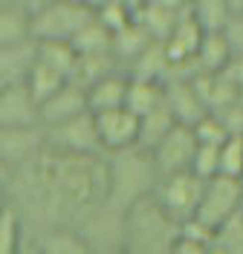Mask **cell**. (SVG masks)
<instances>
[{
    "instance_id": "cell-1",
    "label": "cell",
    "mask_w": 243,
    "mask_h": 254,
    "mask_svg": "<svg viewBox=\"0 0 243 254\" xmlns=\"http://www.w3.org/2000/svg\"><path fill=\"white\" fill-rule=\"evenodd\" d=\"M107 179H110V196L107 205L119 214H128L136 202L154 196L160 185V174L154 168L151 153H142L139 147L107 156Z\"/></svg>"
},
{
    "instance_id": "cell-2",
    "label": "cell",
    "mask_w": 243,
    "mask_h": 254,
    "mask_svg": "<svg viewBox=\"0 0 243 254\" xmlns=\"http://www.w3.org/2000/svg\"><path fill=\"white\" fill-rule=\"evenodd\" d=\"M179 237V225L160 205L154 196L130 208L125 214V254H171Z\"/></svg>"
},
{
    "instance_id": "cell-3",
    "label": "cell",
    "mask_w": 243,
    "mask_h": 254,
    "mask_svg": "<svg viewBox=\"0 0 243 254\" xmlns=\"http://www.w3.org/2000/svg\"><path fill=\"white\" fill-rule=\"evenodd\" d=\"M35 17V41L47 44V41H58V44H73L93 20H96V9L93 3H64V0H29Z\"/></svg>"
},
{
    "instance_id": "cell-4",
    "label": "cell",
    "mask_w": 243,
    "mask_h": 254,
    "mask_svg": "<svg viewBox=\"0 0 243 254\" xmlns=\"http://www.w3.org/2000/svg\"><path fill=\"white\" fill-rule=\"evenodd\" d=\"M203 190H206V182L188 171V174L160 179V185L154 190V199L177 225H185L188 220L197 217L200 202H203Z\"/></svg>"
},
{
    "instance_id": "cell-5",
    "label": "cell",
    "mask_w": 243,
    "mask_h": 254,
    "mask_svg": "<svg viewBox=\"0 0 243 254\" xmlns=\"http://www.w3.org/2000/svg\"><path fill=\"white\" fill-rule=\"evenodd\" d=\"M47 150L61 153V156H104L101 142H98V127H96V116L84 113L79 119L67 122V125L49 127L47 130Z\"/></svg>"
},
{
    "instance_id": "cell-6",
    "label": "cell",
    "mask_w": 243,
    "mask_h": 254,
    "mask_svg": "<svg viewBox=\"0 0 243 254\" xmlns=\"http://www.w3.org/2000/svg\"><path fill=\"white\" fill-rule=\"evenodd\" d=\"M243 211V185L241 179H229V176H214L206 182L203 190V202L197 211V220L206 222L211 231H217L220 225L235 220Z\"/></svg>"
},
{
    "instance_id": "cell-7",
    "label": "cell",
    "mask_w": 243,
    "mask_h": 254,
    "mask_svg": "<svg viewBox=\"0 0 243 254\" xmlns=\"http://www.w3.org/2000/svg\"><path fill=\"white\" fill-rule=\"evenodd\" d=\"M197 147H200V144H197L191 127H182V125L174 127V130L162 139L160 147L151 153L160 179L177 176V174H188V171H191V162H194V156H197Z\"/></svg>"
},
{
    "instance_id": "cell-8",
    "label": "cell",
    "mask_w": 243,
    "mask_h": 254,
    "mask_svg": "<svg viewBox=\"0 0 243 254\" xmlns=\"http://www.w3.org/2000/svg\"><path fill=\"white\" fill-rule=\"evenodd\" d=\"M96 127L104 156L125 153V150H133L139 144V119L128 107L110 113H96Z\"/></svg>"
},
{
    "instance_id": "cell-9",
    "label": "cell",
    "mask_w": 243,
    "mask_h": 254,
    "mask_svg": "<svg viewBox=\"0 0 243 254\" xmlns=\"http://www.w3.org/2000/svg\"><path fill=\"white\" fill-rule=\"evenodd\" d=\"M47 150V130L29 127V130H0V171H17L29 165Z\"/></svg>"
},
{
    "instance_id": "cell-10",
    "label": "cell",
    "mask_w": 243,
    "mask_h": 254,
    "mask_svg": "<svg viewBox=\"0 0 243 254\" xmlns=\"http://www.w3.org/2000/svg\"><path fill=\"white\" fill-rule=\"evenodd\" d=\"M41 125V104L35 101L29 87H6L0 90V130H29Z\"/></svg>"
},
{
    "instance_id": "cell-11",
    "label": "cell",
    "mask_w": 243,
    "mask_h": 254,
    "mask_svg": "<svg viewBox=\"0 0 243 254\" xmlns=\"http://www.w3.org/2000/svg\"><path fill=\"white\" fill-rule=\"evenodd\" d=\"M182 12L185 3H133V23H139L154 44H165L174 35Z\"/></svg>"
},
{
    "instance_id": "cell-12",
    "label": "cell",
    "mask_w": 243,
    "mask_h": 254,
    "mask_svg": "<svg viewBox=\"0 0 243 254\" xmlns=\"http://www.w3.org/2000/svg\"><path fill=\"white\" fill-rule=\"evenodd\" d=\"M38 66V41L0 47V90L6 87H26Z\"/></svg>"
},
{
    "instance_id": "cell-13",
    "label": "cell",
    "mask_w": 243,
    "mask_h": 254,
    "mask_svg": "<svg viewBox=\"0 0 243 254\" xmlns=\"http://www.w3.org/2000/svg\"><path fill=\"white\" fill-rule=\"evenodd\" d=\"M162 87H165V110L174 116L177 125L197 127L206 116H211L203 98L197 95L194 81H174V84H162Z\"/></svg>"
},
{
    "instance_id": "cell-14",
    "label": "cell",
    "mask_w": 243,
    "mask_h": 254,
    "mask_svg": "<svg viewBox=\"0 0 243 254\" xmlns=\"http://www.w3.org/2000/svg\"><path fill=\"white\" fill-rule=\"evenodd\" d=\"M84 113H90L87 90H81V87H76V84L70 81L61 93H55L49 101L41 104V125H44V130H49V127L67 125V122L79 119Z\"/></svg>"
},
{
    "instance_id": "cell-15",
    "label": "cell",
    "mask_w": 243,
    "mask_h": 254,
    "mask_svg": "<svg viewBox=\"0 0 243 254\" xmlns=\"http://www.w3.org/2000/svg\"><path fill=\"white\" fill-rule=\"evenodd\" d=\"M35 17L29 0H3L0 3V47H15L35 41Z\"/></svg>"
},
{
    "instance_id": "cell-16",
    "label": "cell",
    "mask_w": 243,
    "mask_h": 254,
    "mask_svg": "<svg viewBox=\"0 0 243 254\" xmlns=\"http://www.w3.org/2000/svg\"><path fill=\"white\" fill-rule=\"evenodd\" d=\"M128 87H130V75L119 72L110 78L98 81L87 90V101H90V113H110V110H125L128 104Z\"/></svg>"
},
{
    "instance_id": "cell-17",
    "label": "cell",
    "mask_w": 243,
    "mask_h": 254,
    "mask_svg": "<svg viewBox=\"0 0 243 254\" xmlns=\"http://www.w3.org/2000/svg\"><path fill=\"white\" fill-rule=\"evenodd\" d=\"M41 254H96L93 243L79 228H49L32 240Z\"/></svg>"
},
{
    "instance_id": "cell-18",
    "label": "cell",
    "mask_w": 243,
    "mask_h": 254,
    "mask_svg": "<svg viewBox=\"0 0 243 254\" xmlns=\"http://www.w3.org/2000/svg\"><path fill=\"white\" fill-rule=\"evenodd\" d=\"M194 90H197V95L203 98V104H206V110H209L211 116L229 110V107L241 98L238 87L229 84L223 72H220V75H197L194 78Z\"/></svg>"
},
{
    "instance_id": "cell-19",
    "label": "cell",
    "mask_w": 243,
    "mask_h": 254,
    "mask_svg": "<svg viewBox=\"0 0 243 254\" xmlns=\"http://www.w3.org/2000/svg\"><path fill=\"white\" fill-rule=\"evenodd\" d=\"M191 12L206 35H223L238 12V0H200L191 3Z\"/></svg>"
},
{
    "instance_id": "cell-20",
    "label": "cell",
    "mask_w": 243,
    "mask_h": 254,
    "mask_svg": "<svg viewBox=\"0 0 243 254\" xmlns=\"http://www.w3.org/2000/svg\"><path fill=\"white\" fill-rule=\"evenodd\" d=\"M119 72H125V69L116 61V55H79V66H76L73 84L81 87V90H90L93 84L110 78V75H119Z\"/></svg>"
},
{
    "instance_id": "cell-21",
    "label": "cell",
    "mask_w": 243,
    "mask_h": 254,
    "mask_svg": "<svg viewBox=\"0 0 243 254\" xmlns=\"http://www.w3.org/2000/svg\"><path fill=\"white\" fill-rule=\"evenodd\" d=\"M136 119H145L151 113H157L165 107V87L160 81H139L130 78L128 87V104H125Z\"/></svg>"
},
{
    "instance_id": "cell-22",
    "label": "cell",
    "mask_w": 243,
    "mask_h": 254,
    "mask_svg": "<svg viewBox=\"0 0 243 254\" xmlns=\"http://www.w3.org/2000/svg\"><path fill=\"white\" fill-rule=\"evenodd\" d=\"M194 61L200 75H220L232 61V49H229L226 38L223 35H206L200 49H197Z\"/></svg>"
},
{
    "instance_id": "cell-23",
    "label": "cell",
    "mask_w": 243,
    "mask_h": 254,
    "mask_svg": "<svg viewBox=\"0 0 243 254\" xmlns=\"http://www.w3.org/2000/svg\"><path fill=\"white\" fill-rule=\"evenodd\" d=\"M151 44L154 41L148 38V32L139 23H130L128 29H122L119 35H113V55H116V61L122 64V69L128 72V66L136 58H142Z\"/></svg>"
},
{
    "instance_id": "cell-24",
    "label": "cell",
    "mask_w": 243,
    "mask_h": 254,
    "mask_svg": "<svg viewBox=\"0 0 243 254\" xmlns=\"http://www.w3.org/2000/svg\"><path fill=\"white\" fill-rule=\"evenodd\" d=\"M177 127V122H174V116L165 110H157V113H151V116H145V119H139V150L142 153H154L157 147L162 144V139L171 133Z\"/></svg>"
},
{
    "instance_id": "cell-25",
    "label": "cell",
    "mask_w": 243,
    "mask_h": 254,
    "mask_svg": "<svg viewBox=\"0 0 243 254\" xmlns=\"http://www.w3.org/2000/svg\"><path fill=\"white\" fill-rule=\"evenodd\" d=\"M168 52H165V44H151L145 49V55L142 58H136V61L128 66V75L130 78H139V81H165L168 75Z\"/></svg>"
},
{
    "instance_id": "cell-26",
    "label": "cell",
    "mask_w": 243,
    "mask_h": 254,
    "mask_svg": "<svg viewBox=\"0 0 243 254\" xmlns=\"http://www.w3.org/2000/svg\"><path fill=\"white\" fill-rule=\"evenodd\" d=\"M38 64H44V66H49V69H55L64 78L73 81L76 66H79V52L73 49V44H58V41L41 44L38 41Z\"/></svg>"
},
{
    "instance_id": "cell-27",
    "label": "cell",
    "mask_w": 243,
    "mask_h": 254,
    "mask_svg": "<svg viewBox=\"0 0 243 254\" xmlns=\"http://www.w3.org/2000/svg\"><path fill=\"white\" fill-rule=\"evenodd\" d=\"M26 243H29V231H26L23 217L12 205L3 202V211H0V254H17Z\"/></svg>"
},
{
    "instance_id": "cell-28",
    "label": "cell",
    "mask_w": 243,
    "mask_h": 254,
    "mask_svg": "<svg viewBox=\"0 0 243 254\" xmlns=\"http://www.w3.org/2000/svg\"><path fill=\"white\" fill-rule=\"evenodd\" d=\"M73 49L79 55H113V35L98 20H93L84 32H79V38L73 41Z\"/></svg>"
},
{
    "instance_id": "cell-29",
    "label": "cell",
    "mask_w": 243,
    "mask_h": 254,
    "mask_svg": "<svg viewBox=\"0 0 243 254\" xmlns=\"http://www.w3.org/2000/svg\"><path fill=\"white\" fill-rule=\"evenodd\" d=\"M209 254H243V211L214 231Z\"/></svg>"
},
{
    "instance_id": "cell-30",
    "label": "cell",
    "mask_w": 243,
    "mask_h": 254,
    "mask_svg": "<svg viewBox=\"0 0 243 254\" xmlns=\"http://www.w3.org/2000/svg\"><path fill=\"white\" fill-rule=\"evenodd\" d=\"M67 84H70V78H64L61 72L49 69V66H44V64H38L26 87H29V93L35 95V101H38V104H44V101H49L55 93H61Z\"/></svg>"
},
{
    "instance_id": "cell-31",
    "label": "cell",
    "mask_w": 243,
    "mask_h": 254,
    "mask_svg": "<svg viewBox=\"0 0 243 254\" xmlns=\"http://www.w3.org/2000/svg\"><path fill=\"white\" fill-rule=\"evenodd\" d=\"M96 9V20L110 32V35H119L122 29H128L133 23V3H93Z\"/></svg>"
},
{
    "instance_id": "cell-32",
    "label": "cell",
    "mask_w": 243,
    "mask_h": 254,
    "mask_svg": "<svg viewBox=\"0 0 243 254\" xmlns=\"http://www.w3.org/2000/svg\"><path fill=\"white\" fill-rule=\"evenodd\" d=\"M220 176L243 179V139L241 136H232L220 147Z\"/></svg>"
},
{
    "instance_id": "cell-33",
    "label": "cell",
    "mask_w": 243,
    "mask_h": 254,
    "mask_svg": "<svg viewBox=\"0 0 243 254\" xmlns=\"http://www.w3.org/2000/svg\"><path fill=\"white\" fill-rule=\"evenodd\" d=\"M191 130H194L197 144H203V147H223V144L232 139L229 130L223 127V122H220L217 116H206V119L197 127H191Z\"/></svg>"
},
{
    "instance_id": "cell-34",
    "label": "cell",
    "mask_w": 243,
    "mask_h": 254,
    "mask_svg": "<svg viewBox=\"0 0 243 254\" xmlns=\"http://www.w3.org/2000/svg\"><path fill=\"white\" fill-rule=\"evenodd\" d=\"M191 174L203 182H211L214 176H220V147H197V156L191 162Z\"/></svg>"
},
{
    "instance_id": "cell-35",
    "label": "cell",
    "mask_w": 243,
    "mask_h": 254,
    "mask_svg": "<svg viewBox=\"0 0 243 254\" xmlns=\"http://www.w3.org/2000/svg\"><path fill=\"white\" fill-rule=\"evenodd\" d=\"M223 38H226L232 55H243V0H238V12L232 17V23L226 26Z\"/></svg>"
},
{
    "instance_id": "cell-36",
    "label": "cell",
    "mask_w": 243,
    "mask_h": 254,
    "mask_svg": "<svg viewBox=\"0 0 243 254\" xmlns=\"http://www.w3.org/2000/svg\"><path fill=\"white\" fill-rule=\"evenodd\" d=\"M217 119L223 122V127L229 130V136H241L243 139V104L241 101H235L229 110L217 113Z\"/></svg>"
},
{
    "instance_id": "cell-37",
    "label": "cell",
    "mask_w": 243,
    "mask_h": 254,
    "mask_svg": "<svg viewBox=\"0 0 243 254\" xmlns=\"http://www.w3.org/2000/svg\"><path fill=\"white\" fill-rule=\"evenodd\" d=\"M223 75H226L229 84L238 87V93H243V55H232V61L223 69Z\"/></svg>"
},
{
    "instance_id": "cell-38",
    "label": "cell",
    "mask_w": 243,
    "mask_h": 254,
    "mask_svg": "<svg viewBox=\"0 0 243 254\" xmlns=\"http://www.w3.org/2000/svg\"><path fill=\"white\" fill-rule=\"evenodd\" d=\"M171 254H209V246H206V243H197V240H188V237H182V234H179Z\"/></svg>"
},
{
    "instance_id": "cell-39",
    "label": "cell",
    "mask_w": 243,
    "mask_h": 254,
    "mask_svg": "<svg viewBox=\"0 0 243 254\" xmlns=\"http://www.w3.org/2000/svg\"><path fill=\"white\" fill-rule=\"evenodd\" d=\"M17 254H41V249L35 246L32 240H29V243H26V246H23V249H20V252H17Z\"/></svg>"
},
{
    "instance_id": "cell-40",
    "label": "cell",
    "mask_w": 243,
    "mask_h": 254,
    "mask_svg": "<svg viewBox=\"0 0 243 254\" xmlns=\"http://www.w3.org/2000/svg\"><path fill=\"white\" fill-rule=\"evenodd\" d=\"M101 254H125V249H113V252H101Z\"/></svg>"
},
{
    "instance_id": "cell-41",
    "label": "cell",
    "mask_w": 243,
    "mask_h": 254,
    "mask_svg": "<svg viewBox=\"0 0 243 254\" xmlns=\"http://www.w3.org/2000/svg\"><path fill=\"white\" fill-rule=\"evenodd\" d=\"M238 101H241V104H243V93H241V98H238Z\"/></svg>"
},
{
    "instance_id": "cell-42",
    "label": "cell",
    "mask_w": 243,
    "mask_h": 254,
    "mask_svg": "<svg viewBox=\"0 0 243 254\" xmlns=\"http://www.w3.org/2000/svg\"><path fill=\"white\" fill-rule=\"evenodd\" d=\"M241 185H243V179H241Z\"/></svg>"
}]
</instances>
